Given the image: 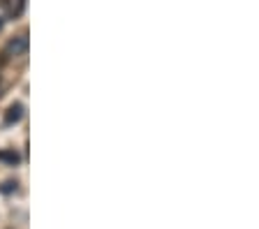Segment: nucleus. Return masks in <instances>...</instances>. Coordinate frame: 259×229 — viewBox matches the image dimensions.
<instances>
[{"label": "nucleus", "mask_w": 259, "mask_h": 229, "mask_svg": "<svg viewBox=\"0 0 259 229\" xmlns=\"http://www.w3.org/2000/svg\"><path fill=\"white\" fill-rule=\"evenodd\" d=\"M26 51H28V37L26 35H19V37H14V39L7 42V54L21 56V54H26Z\"/></svg>", "instance_id": "f257e3e1"}, {"label": "nucleus", "mask_w": 259, "mask_h": 229, "mask_svg": "<svg viewBox=\"0 0 259 229\" xmlns=\"http://www.w3.org/2000/svg\"><path fill=\"white\" fill-rule=\"evenodd\" d=\"M12 190H16V183H5V188H3V192H12Z\"/></svg>", "instance_id": "39448f33"}, {"label": "nucleus", "mask_w": 259, "mask_h": 229, "mask_svg": "<svg viewBox=\"0 0 259 229\" xmlns=\"http://www.w3.org/2000/svg\"><path fill=\"white\" fill-rule=\"evenodd\" d=\"M3 26H5V21H3V17H0V30H3Z\"/></svg>", "instance_id": "423d86ee"}, {"label": "nucleus", "mask_w": 259, "mask_h": 229, "mask_svg": "<svg viewBox=\"0 0 259 229\" xmlns=\"http://www.w3.org/2000/svg\"><path fill=\"white\" fill-rule=\"evenodd\" d=\"M0 160H7V162L16 164L19 162V155H16V153H0Z\"/></svg>", "instance_id": "20e7f679"}, {"label": "nucleus", "mask_w": 259, "mask_h": 229, "mask_svg": "<svg viewBox=\"0 0 259 229\" xmlns=\"http://www.w3.org/2000/svg\"><path fill=\"white\" fill-rule=\"evenodd\" d=\"M0 5L5 7V12L10 17H19L26 7V0H0Z\"/></svg>", "instance_id": "f03ea898"}, {"label": "nucleus", "mask_w": 259, "mask_h": 229, "mask_svg": "<svg viewBox=\"0 0 259 229\" xmlns=\"http://www.w3.org/2000/svg\"><path fill=\"white\" fill-rule=\"evenodd\" d=\"M21 116H23V107L21 104H12L10 109H7V114H5V123H19L21 120Z\"/></svg>", "instance_id": "7ed1b4c3"}]
</instances>
